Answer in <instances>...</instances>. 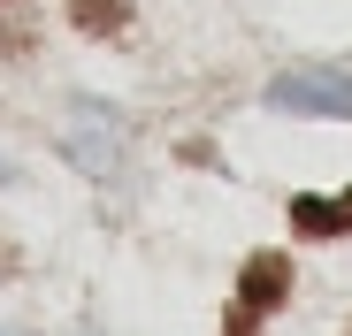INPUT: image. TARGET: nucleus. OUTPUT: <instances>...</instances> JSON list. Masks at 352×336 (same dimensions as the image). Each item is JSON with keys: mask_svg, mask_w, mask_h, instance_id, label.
Wrapping results in <instances>:
<instances>
[{"mask_svg": "<svg viewBox=\"0 0 352 336\" xmlns=\"http://www.w3.org/2000/svg\"><path fill=\"white\" fill-rule=\"evenodd\" d=\"M268 107L276 115H329V123H352V69H291L268 84Z\"/></svg>", "mask_w": 352, "mask_h": 336, "instance_id": "nucleus-1", "label": "nucleus"}, {"mask_svg": "<svg viewBox=\"0 0 352 336\" xmlns=\"http://www.w3.org/2000/svg\"><path fill=\"white\" fill-rule=\"evenodd\" d=\"M283 298H291V260H283V252H253L245 275H238V298H230V313H253V321H261V313H276Z\"/></svg>", "mask_w": 352, "mask_h": 336, "instance_id": "nucleus-2", "label": "nucleus"}, {"mask_svg": "<svg viewBox=\"0 0 352 336\" xmlns=\"http://www.w3.org/2000/svg\"><path fill=\"white\" fill-rule=\"evenodd\" d=\"M291 237H307V245L352 237V191H299L291 199Z\"/></svg>", "mask_w": 352, "mask_h": 336, "instance_id": "nucleus-3", "label": "nucleus"}, {"mask_svg": "<svg viewBox=\"0 0 352 336\" xmlns=\"http://www.w3.org/2000/svg\"><path fill=\"white\" fill-rule=\"evenodd\" d=\"M62 8H69V23H77L85 38H115V31H131L138 0H62Z\"/></svg>", "mask_w": 352, "mask_h": 336, "instance_id": "nucleus-4", "label": "nucleus"}, {"mask_svg": "<svg viewBox=\"0 0 352 336\" xmlns=\"http://www.w3.org/2000/svg\"><path fill=\"white\" fill-rule=\"evenodd\" d=\"M38 46V0H0V62H23Z\"/></svg>", "mask_w": 352, "mask_h": 336, "instance_id": "nucleus-5", "label": "nucleus"}, {"mask_svg": "<svg viewBox=\"0 0 352 336\" xmlns=\"http://www.w3.org/2000/svg\"><path fill=\"white\" fill-rule=\"evenodd\" d=\"M253 328H261L253 313H222V336H253Z\"/></svg>", "mask_w": 352, "mask_h": 336, "instance_id": "nucleus-6", "label": "nucleus"}, {"mask_svg": "<svg viewBox=\"0 0 352 336\" xmlns=\"http://www.w3.org/2000/svg\"><path fill=\"white\" fill-rule=\"evenodd\" d=\"M0 336H31V328H0Z\"/></svg>", "mask_w": 352, "mask_h": 336, "instance_id": "nucleus-7", "label": "nucleus"}, {"mask_svg": "<svg viewBox=\"0 0 352 336\" xmlns=\"http://www.w3.org/2000/svg\"><path fill=\"white\" fill-rule=\"evenodd\" d=\"M0 176H8V168H0Z\"/></svg>", "mask_w": 352, "mask_h": 336, "instance_id": "nucleus-8", "label": "nucleus"}, {"mask_svg": "<svg viewBox=\"0 0 352 336\" xmlns=\"http://www.w3.org/2000/svg\"><path fill=\"white\" fill-rule=\"evenodd\" d=\"M344 336H352V328H344Z\"/></svg>", "mask_w": 352, "mask_h": 336, "instance_id": "nucleus-9", "label": "nucleus"}]
</instances>
